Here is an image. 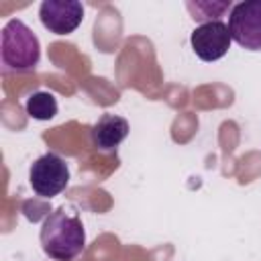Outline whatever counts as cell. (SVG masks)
I'll return each mask as SVG.
<instances>
[{
	"mask_svg": "<svg viewBox=\"0 0 261 261\" xmlns=\"http://www.w3.org/2000/svg\"><path fill=\"white\" fill-rule=\"evenodd\" d=\"M39 239L45 255L53 261H71L86 247V230L80 216L69 214L63 208L45 216Z\"/></svg>",
	"mask_w": 261,
	"mask_h": 261,
	"instance_id": "6da1fadb",
	"label": "cell"
},
{
	"mask_svg": "<svg viewBox=\"0 0 261 261\" xmlns=\"http://www.w3.org/2000/svg\"><path fill=\"white\" fill-rule=\"evenodd\" d=\"M41 43L37 35L20 20L10 18L0 35L2 73H29L39 65Z\"/></svg>",
	"mask_w": 261,
	"mask_h": 261,
	"instance_id": "7a4b0ae2",
	"label": "cell"
},
{
	"mask_svg": "<svg viewBox=\"0 0 261 261\" xmlns=\"http://www.w3.org/2000/svg\"><path fill=\"white\" fill-rule=\"evenodd\" d=\"M29 184L41 198H53L61 194L69 184V167L57 153H45L33 161L29 169Z\"/></svg>",
	"mask_w": 261,
	"mask_h": 261,
	"instance_id": "3957f363",
	"label": "cell"
},
{
	"mask_svg": "<svg viewBox=\"0 0 261 261\" xmlns=\"http://www.w3.org/2000/svg\"><path fill=\"white\" fill-rule=\"evenodd\" d=\"M228 31L247 51H261V0H245L230 8Z\"/></svg>",
	"mask_w": 261,
	"mask_h": 261,
	"instance_id": "277c9868",
	"label": "cell"
},
{
	"mask_svg": "<svg viewBox=\"0 0 261 261\" xmlns=\"http://www.w3.org/2000/svg\"><path fill=\"white\" fill-rule=\"evenodd\" d=\"M232 37L228 31V24L222 20H210L198 24L190 35V45L196 57H200L206 63L222 59L230 49Z\"/></svg>",
	"mask_w": 261,
	"mask_h": 261,
	"instance_id": "5b68a950",
	"label": "cell"
},
{
	"mask_svg": "<svg viewBox=\"0 0 261 261\" xmlns=\"http://www.w3.org/2000/svg\"><path fill=\"white\" fill-rule=\"evenodd\" d=\"M43 27L53 35H69L84 20V6L77 0H45L39 6Z\"/></svg>",
	"mask_w": 261,
	"mask_h": 261,
	"instance_id": "8992f818",
	"label": "cell"
},
{
	"mask_svg": "<svg viewBox=\"0 0 261 261\" xmlns=\"http://www.w3.org/2000/svg\"><path fill=\"white\" fill-rule=\"evenodd\" d=\"M128 120L116 114H102L98 122L90 130V139L96 151L100 153H112L116 147L128 137Z\"/></svg>",
	"mask_w": 261,
	"mask_h": 261,
	"instance_id": "52a82bcc",
	"label": "cell"
},
{
	"mask_svg": "<svg viewBox=\"0 0 261 261\" xmlns=\"http://www.w3.org/2000/svg\"><path fill=\"white\" fill-rule=\"evenodd\" d=\"M24 110L35 120H51L57 114V100L51 92H33L24 102Z\"/></svg>",
	"mask_w": 261,
	"mask_h": 261,
	"instance_id": "ba28073f",
	"label": "cell"
}]
</instances>
